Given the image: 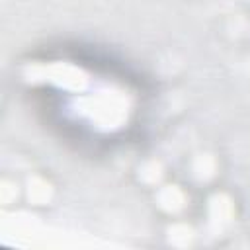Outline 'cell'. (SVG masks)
<instances>
[{"mask_svg": "<svg viewBox=\"0 0 250 250\" xmlns=\"http://www.w3.org/2000/svg\"><path fill=\"white\" fill-rule=\"evenodd\" d=\"M18 84L59 135L96 152L135 141L150 111V90L131 66L80 45L27 55Z\"/></svg>", "mask_w": 250, "mask_h": 250, "instance_id": "6da1fadb", "label": "cell"}]
</instances>
